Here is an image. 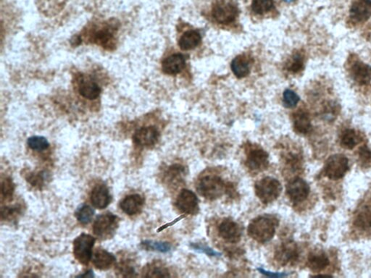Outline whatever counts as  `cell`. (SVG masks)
Returning a JSON list of instances; mask_svg holds the SVG:
<instances>
[{
	"instance_id": "obj_28",
	"label": "cell",
	"mask_w": 371,
	"mask_h": 278,
	"mask_svg": "<svg viewBox=\"0 0 371 278\" xmlns=\"http://www.w3.org/2000/svg\"><path fill=\"white\" fill-rule=\"evenodd\" d=\"M94 210L87 204H82L76 212V219L83 225H87L92 222L94 217Z\"/></svg>"
},
{
	"instance_id": "obj_34",
	"label": "cell",
	"mask_w": 371,
	"mask_h": 278,
	"mask_svg": "<svg viewBox=\"0 0 371 278\" xmlns=\"http://www.w3.org/2000/svg\"><path fill=\"white\" fill-rule=\"evenodd\" d=\"M183 170L184 169L179 165H173L169 168L168 173H167V180L170 183H176L178 180L181 179Z\"/></svg>"
},
{
	"instance_id": "obj_31",
	"label": "cell",
	"mask_w": 371,
	"mask_h": 278,
	"mask_svg": "<svg viewBox=\"0 0 371 278\" xmlns=\"http://www.w3.org/2000/svg\"><path fill=\"white\" fill-rule=\"evenodd\" d=\"M27 144L30 149L37 151V152H42V151L47 150L49 147V142L46 138L43 136H38V135L30 137L28 139Z\"/></svg>"
},
{
	"instance_id": "obj_35",
	"label": "cell",
	"mask_w": 371,
	"mask_h": 278,
	"mask_svg": "<svg viewBox=\"0 0 371 278\" xmlns=\"http://www.w3.org/2000/svg\"><path fill=\"white\" fill-rule=\"evenodd\" d=\"M299 101V97L295 92L291 90L285 91L283 102L285 107L288 108H293L296 107Z\"/></svg>"
},
{
	"instance_id": "obj_33",
	"label": "cell",
	"mask_w": 371,
	"mask_h": 278,
	"mask_svg": "<svg viewBox=\"0 0 371 278\" xmlns=\"http://www.w3.org/2000/svg\"><path fill=\"white\" fill-rule=\"evenodd\" d=\"M15 191V184L11 178H6L2 181V198L11 200Z\"/></svg>"
},
{
	"instance_id": "obj_5",
	"label": "cell",
	"mask_w": 371,
	"mask_h": 278,
	"mask_svg": "<svg viewBox=\"0 0 371 278\" xmlns=\"http://www.w3.org/2000/svg\"><path fill=\"white\" fill-rule=\"evenodd\" d=\"M95 241V238L87 233H82L74 240V254L79 263L84 265L89 264L92 259L93 247Z\"/></svg>"
},
{
	"instance_id": "obj_17",
	"label": "cell",
	"mask_w": 371,
	"mask_h": 278,
	"mask_svg": "<svg viewBox=\"0 0 371 278\" xmlns=\"http://www.w3.org/2000/svg\"><path fill=\"white\" fill-rule=\"evenodd\" d=\"M145 199L139 194H132L126 196L120 201V207L128 215H137L143 208Z\"/></svg>"
},
{
	"instance_id": "obj_10",
	"label": "cell",
	"mask_w": 371,
	"mask_h": 278,
	"mask_svg": "<svg viewBox=\"0 0 371 278\" xmlns=\"http://www.w3.org/2000/svg\"><path fill=\"white\" fill-rule=\"evenodd\" d=\"M269 165V155L266 151L260 148H253L248 152L246 165L253 172L266 170Z\"/></svg>"
},
{
	"instance_id": "obj_24",
	"label": "cell",
	"mask_w": 371,
	"mask_h": 278,
	"mask_svg": "<svg viewBox=\"0 0 371 278\" xmlns=\"http://www.w3.org/2000/svg\"><path fill=\"white\" fill-rule=\"evenodd\" d=\"M201 36L198 32L195 31H187L180 37L179 46L183 50H190L200 44Z\"/></svg>"
},
{
	"instance_id": "obj_42",
	"label": "cell",
	"mask_w": 371,
	"mask_h": 278,
	"mask_svg": "<svg viewBox=\"0 0 371 278\" xmlns=\"http://www.w3.org/2000/svg\"><path fill=\"white\" fill-rule=\"evenodd\" d=\"M258 270L259 271L261 274H264V275L268 276V277H284L288 276V274L284 272H273L271 271H267L266 269H263V268H258Z\"/></svg>"
},
{
	"instance_id": "obj_9",
	"label": "cell",
	"mask_w": 371,
	"mask_h": 278,
	"mask_svg": "<svg viewBox=\"0 0 371 278\" xmlns=\"http://www.w3.org/2000/svg\"><path fill=\"white\" fill-rule=\"evenodd\" d=\"M299 252L296 243L292 241L283 243L275 251L274 259L280 265L291 264L298 259Z\"/></svg>"
},
{
	"instance_id": "obj_29",
	"label": "cell",
	"mask_w": 371,
	"mask_h": 278,
	"mask_svg": "<svg viewBox=\"0 0 371 278\" xmlns=\"http://www.w3.org/2000/svg\"><path fill=\"white\" fill-rule=\"evenodd\" d=\"M354 226L360 229H368L371 227V210L365 208L361 210L354 222Z\"/></svg>"
},
{
	"instance_id": "obj_12",
	"label": "cell",
	"mask_w": 371,
	"mask_h": 278,
	"mask_svg": "<svg viewBox=\"0 0 371 278\" xmlns=\"http://www.w3.org/2000/svg\"><path fill=\"white\" fill-rule=\"evenodd\" d=\"M349 71L352 80L359 85H367L371 81V66L359 59L352 61Z\"/></svg>"
},
{
	"instance_id": "obj_23",
	"label": "cell",
	"mask_w": 371,
	"mask_h": 278,
	"mask_svg": "<svg viewBox=\"0 0 371 278\" xmlns=\"http://www.w3.org/2000/svg\"><path fill=\"white\" fill-rule=\"evenodd\" d=\"M115 32V27L114 25L112 23L111 24L108 23L105 26H102V29H99V31H95L93 35V41L106 46L112 40Z\"/></svg>"
},
{
	"instance_id": "obj_14",
	"label": "cell",
	"mask_w": 371,
	"mask_h": 278,
	"mask_svg": "<svg viewBox=\"0 0 371 278\" xmlns=\"http://www.w3.org/2000/svg\"><path fill=\"white\" fill-rule=\"evenodd\" d=\"M349 17L354 23H364L371 18V0H353Z\"/></svg>"
},
{
	"instance_id": "obj_44",
	"label": "cell",
	"mask_w": 371,
	"mask_h": 278,
	"mask_svg": "<svg viewBox=\"0 0 371 278\" xmlns=\"http://www.w3.org/2000/svg\"><path fill=\"white\" fill-rule=\"evenodd\" d=\"M284 1L287 2V3H291V2H293L294 0H284Z\"/></svg>"
},
{
	"instance_id": "obj_13",
	"label": "cell",
	"mask_w": 371,
	"mask_h": 278,
	"mask_svg": "<svg viewBox=\"0 0 371 278\" xmlns=\"http://www.w3.org/2000/svg\"><path fill=\"white\" fill-rule=\"evenodd\" d=\"M160 133L155 127H142L134 134L133 141L136 145L148 147L158 142Z\"/></svg>"
},
{
	"instance_id": "obj_36",
	"label": "cell",
	"mask_w": 371,
	"mask_h": 278,
	"mask_svg": "<svg viewBox=\"0 0 371 278\" xmlns=\"http://www.w3.org/2000/svg\"><path fill=\"white\" fill-rule=\"evenodd\" d=\"M304 65V58L299 54L293 56L288 64V70L293 73H297L302 69Z\"/></svg>"
},
{
	"instance_id": "obj_27",
	"label": "cell",
	"mask_w": 371,
	"mask_h": 278,
	"mask_svg": "<svg viewBox=\"0 0 371 278\" xmlns=\"http://www.w3.org/2000/svg\"><path fill=\"white\" fill-rule=\"evenodd\" d=\"M359 143L358 134L353 129H347L342 133L340 145L343 148L352 150Z\"/></svg>"
},
{
	"instance_id": "obj_16",
	"label": "cell",
	"mask_w": 371,
	"mask_h": 278,
	"mask_svg": "<svg viewBox=\"0 0 371 278\" xmlns=\"http://www.w3.org/2000/svg\"><path fill=\"white\" fill-rule=\"evenodd\" d=\"M91 202L94 207L103 210L110 204L111 196L108 188L104 184L96 185L91 193Z\"/></svg>"
},
{
	"instance_id": "obj_32",
	"label": "cell",
	"mask_w": 371,
	"mask_h": 278,
	"mask_svg": "<svg viewBox=\"0 0 371 278\" xmlns=\"http://www.w3.org/2000/svg\"><path fill=\"white\" fill-rule=\"evenodd\" d=\"M273 7V0H253L252 10L256 14H263L271 11Z\"/></svg>"
},
{
	"instance_id": "obj_4",
	"label": "cell",
	"mask_w": 371,
	"mask_h": 278,
	"mask_svg": "<svg viewBox=\"0 0 371 278\" xmlns=\"http://www.w3.org/2000/svg\"><path fill=\"white\" fill-rule=\"evenodd\" d=\"M349 170V160L341 154L329 157L325 162L324 173L329 179L337 180L345 175Z\"/></svg>"
},
{
	"instance_id": "obj_18",
	"label": "cell",
	"mask_w": 371,
	"mask_h": 278,
	"mask_svg": "<svg viewBox=\"0 0 371 278\" xmlns=\"http://www.w3.org/2000/svg\"><path fill=\"white\" fill-rule=\"evenodd\" d=\"M115 261V256L104 249L96 250L92 256L93 264L97 269H101V270H107L110 269Z\"/></svg>"
},
{
	"instance_id": "obj_25",
	"label": "cell",
	"mask_w": 371,
	"mask_h": 278,
	"mask_svg": "<svg viewBox=\"0 0 371 278\" xmlns=\"http://www.w3.org/2000/svg\"><path fill=\"white\" fill-rule=\"evenodd\" d=\"M144 276L150 277H170L168 269L162 266L160 263L153 262L149 264L144 269Z\"/></svg>"
},
{
	"instance_id": "obj_39",
	"label": "cell",
	"mask_w": 371,
	"mask_h": 278,
	"mask_svg": "<svg viewBox=\"0 0 371 278\" xmlns=\"http://www.w3.org/2000/svg\"><path fill=\"white\" fill-rule=\"evenodd\" d=\"M191 247L195 251H198V252L204 253V254L210 256H221L220 253L215 251V250L211 249L208 246H205V245L199 244V243H191Z\"/></svg>"
},
{
	"instance_id": "obj_7",
	"label": "cell",
	"mask_w": 371,
	"mask_h": 278,
	"mask_svg": "<svg viewBox=\"0 0 371 278\" xmlns=\"http://www.w3.org/2000/svg\"><path fill=\"white\" fill-rule=\"evenodd\" d=\"M212 15L217 22L228 24L237 16V6L232 0H218L213 6Z\"/></svg>"
},
{
	"instance_id": "obj_26",
	"label": "cell",
	"mask_w": 371,
	"mask_h": 278,
	"mask_svg": "<svg viewBox=\"0 0 371 278\" xmlns=\"http://www.w3.org/2000/svg\"><path fill=\"white\" fill-rule=\"evenodd\" d=\"M231 69L234 75L238 78H243L250 73L249 62L243 56H238L231 63Z\"/></svg>"
},
{
	"instance_id": "obj_19",
	"label": "cell",
	"mask_w": 371,
	"mask_h": 278,
	"mask_svg": "<svg viewBox=\"0 0 371 278\" xmlns=\"http://www.w3.org/2000/svg\"><path fill=\"white\" fill-rule=\"evenodd\" d=\"M185 59L182 54H175L167 57L162 62L164 73L169 75H175L181 72L185 67Z\"/></svg>"
},
{
	"instance_id": "obj_41",
	"label": "cell",
	"mask_w": 371,
	"mask_h": 278,
	"mask_svg": "<svg viewBox=\"0 0 371 278\" xmlns=\"http://www.w3.org/2000/svg\"><path fill=\"white\" fill-rule=\"evenodd\" d=\"M44 173H39L36 174V175L32 174V175L29 176L28 180H29V183H31V185H34V186L41 187V185L44 184Z\"/></svg>"
},
{
	"instance_id": "obj_38",
	"label": "cell",
	"mask_w": 371,
	"mask_h": 278,
	"mask_svg": "<svg viewBox=\"0 0 371 278\" xmlns=\"http://www.w3.org/2000/svg\"><path fill=\"white\" fill-rule=\"evenodd\" d=\"M19 206H6L2 208V220H11L21 213Z\"/></svg>"
},
{
	"instance_id": "obj_8",
	"label": "cell",
	"mask_w": 371,
	"mask_h": 278,
	"mask_svg": "<svg viewBox=\"0 0 371 278\" xmlns=\"http://www.w3.org/2000/svg\"><path fill=\"white\" fill-rule=\"evenodd\" d=\"M311 188L305 180L300 178L291 180L286 185V194L294 203H301L309 196Z\"/></svg>"
},
{
	"instance_id": "obj_20",
	"label": "cell",
	"mask_w": 371,
	"mask_h": 278,
	"mask_svg": "<svg viewBox=\"0 0 371 278\" xmlns=\"http://www.w3.org/2000/svg\"><path fill=\"white\" fill-rule=\"evenodd\" d=\"M79 93L83 97L89 99L98 98L101 93L100 87L97 83L89 79H82L79 82Z\"/></svg>"
},
{
	"instance_id": "obj_21",
	"label": "cell",
	"mask_w": 371,
	"mask_h": 278,
	"mask_svg": "<svg viewBox=\"0 0 371 278\" xmlns=\"http://www.w3.org/2000/svg\"><path fill=\"white\" fill-rule=\"evenodd\" d=\"M294 130L298 133L307 134L312 130V124L309 115L304 111L296 112L293 117Z\"/></svg>"
},
{
	"instance_id": "obj_15",
	"label": "cell",
	"mask_w": 371,
	"mask_h": 278,
	"mask_svg": "<svg viewBox=\"0 0 371 278\" xmlns=\"http://www.w3.org/2000/svg\"><path fill=\"white\" fill-rule=\"evenodd\" d=\"M218 231H219L220 237L227 242L235 243L238 242L241 240V228L233 220H223L220 223Z\"/></svg>"
},
{
	"instance_id": "obj_6",
	"label": "cell",
	"mask_w": 371,
	"mask_h": 278,
	"mask_svg": "<svg viewBox=\"0 0 371 278\" xmlns=\"http://www.w3.org/2000/svg\"><path fill=\"white\" fill-rule=\"evenodd\" d=\"M119 225L118 217L111 213L97 216L93 225V231L96 236L104 238L112 236Z\"/></svg>"
},
{
	"instance_id": "obj_30",
	"label": "cell",
	"mask_w": 371,
	"mask_h": 278,
	"mask_svg": "<svg viewBox=\"0 0 371 278\" xmlns=\"http://www.w3.org/2000/svg\"><path fill=\"white\" fill-rule=\"evenodd\" d=\"M142 246L146 250L167 253L171 249V245L167 242L160 241H145L142 243Z\"/></svg>"
},
{
	"instance_id": "obj_3",
	"label": "cell",
	"mask_w": 371,
	"mask_h": 278,
	"mask_svg": "<svg viewBox=\"0 0 371 278\" xmlns=\"http://www.w3.org/2000/svg\"><path fill=\"white\" fill-rule=\"evenodd\" d=\"M255 193L263 203H272L277 199L282 190L281 183L276 178L266 177L255 183Z\"/></svg>"
},
{
	"instance_id": "obj_11",
	"label": "cell",
	"mask_w": 371,
	"mask_h": 278,
	"mask_svg": "<svg viewBox=\"0 0 371 278\" xmlns=\"http://www.w3.org/2000/svg\"><path fill=\"white\" fill-rule=\"evenodd\" d=\"M176 207L185 215H195L198 213V198L192 191L183 189L180 191L176 200Z\"/></svg>"
},
{
	"instance_id": "obj_37",
	"label": "cell",
	"mask_w": 371,
	"mask_h": 278,
	"mask_svg": "<svg viewBox=\"0 0 371 278\" xmlns=\"http://www.w3.org/2000/svg\"><path fill=\"white\" fill-rule=\"evenodd\" d=\"M359 160L361 165L365 168L371 166V150L368 147L364 146L360 147L358 152Z\"/></svg>"
},
{
	"instance_id": "obj_40",
	"label": "cell",
	"mask_w": 371,
	"mask_h": 278,
	"mask_svg": "<svg viewBox=\"0 0 371 278\" xmlns=\"http://www.w3.org/2000/svg\"><path fill=\"white\" fill-rule=\"evenodd\" d=\"M118 272L121 274L122 277H132L136 276L135 269L134 266L130 265L129 263H122L118 266Z\"/></svg>"
},
{
	"instance_id": "obj_22",
	"label": "cell",
	"mask_w": 371,
	"mask_h": 278,
	"mask_svg": "<svg viewBox=\"0 0 371 278\" xmlns=\"http://www.w3.org/2000/svg\"><path fill=\"white\" fill-rule=\"evenodd\" d=\"M330 264L327 255L323 251L313 252L308 256L307 264L313 272H319Z\"/></svg>"
},
{
	"instance_id": "obj_1",
	"label": "cell",
	"mask_w": 371,
	"mask_h": 278,
	"mask_svg": "<svg viewBox=\"0 0 371 278\" xmlns=\"http://www.w3.org/2000/svg\"><path fill=\"white\" fill-rule=\"evenodd\" d=\"M278 225V220L272 217H258L250 223L248 234L258 242H268L274 236Z\"/></svg>"
},
{
	"instance_id": "obj_43",
	"label": "cell",
	"mask_w": 371,
	"mask_h": 278,
	"mask_svg": "<svg viewBox=\"0 0 371 278\" xmlns=\"http://www.w3.org/2000/svg\"><path fill=\"white\" fill-rule=\"evenodd\" d=\"M80 276H82V277H93L94 276V274H93L92 271L90 270L88 272V273H86L85 274H81Z\"/></svg>"
},
{
	"instance_id": "obj_2",
	"label": "cell",
	"mask_w": 371,
	"mask_h": 278,
	"mask_svg": "<svg viewBox=\"0 0 371 278\" xmlns=\"http://www.w3.org/2000/svg\"><path fill=\"white\" fill-rule=\"evenodd\" d=\"M197 189L204 198L213 201L223 196L228 188L226 183L219 177L208 175L199 180Z\"/></svg>"
}]
</instances>
